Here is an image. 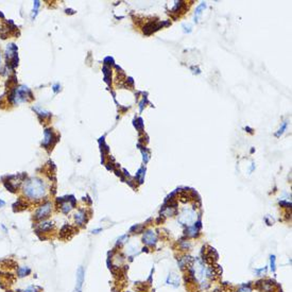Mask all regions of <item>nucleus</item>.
Here are the masks:
<instances>
[{"mask_svg": "<svg viewBox=\"0 0 292 292\" xmlns=\"http://www.w3.org/2000/svg\"><path fill=\"white\" fill-rule=\"evenodd\" d=\"M18 292H20V291H18Z\"/></svg>", "mask_w": 292, "mask_h": 292, "instance_id": "obj_25", "label": "nucleus"}, {"mask_svg": "<svg viewBox=\"0 0 292 292\" xmlns=\"http://www.w3.org/2000/svg\"><path fill=\"white\" fill-rule=\"evenodd\" d=\"M4 204H6V203H4V201H2V200H0V207L3 206Z\"/></svg>", "mask_w": 292, "mask_h": 292, "instance_id": "obj_22", "label": "nucleus"}, {"mask_svg": "<svg viewBox=\"0 0 292 292\" xmlns=\"http://www.w3.org/2000/svg\"><path fill=\"white\" fill-rule=\"evenodd\" d=\"M286 128H287V122H282V126L278 129V131L276 132V136H281L282 134L285 132V130H286Z\"/></svg>", "mask_w": 292, "mask_h": 292, "instance_id": "obj_16", "label": "nucleus"}, {"mask_svg": "<svg viewBox=\"0 0 292 292\" xmlns=\"http://www.w3.org/2000/svg\"><path fill=\"white\" fill-rule=\"evenodd\" d=\"M142 240L148 246H154V244L156 243L157 236L153 230H148V232H146L145 234H143Z\"/></svg>", "mask_w": 292, "mask_h": 292, "instance_id": "obj_4", "label": "nucleus"}, {"mask_svg": "<svg viewBox=\"0 0 292 292\" xmlns=\"http://www.w3.org/2000/svg\"><path fill=\"white\" fill-rule=\"evenodd\" d=\"M74 219H76V222L78 224L82 225L85 222V211H84L83 209H80L76 215H74Z\"/></svg>", "mask_w": 292, "mask_h": 292, "instance_id": "obj_10", "label": "nucleus"}, {"mask_svg": "<svg viewBox=\"0 0 292 292\" xmlns=\"http://www.w3.org/2000/svg\"><path fill=\"white\" fill-rule=\"evenodd\" d=\"M69 233H74L72 227L69 226L68 224H66L62 227V230H61V237H62V238H68V234H69Z\"/></svg>", "mask_w": 292, "mask_h": 292, "instance_id": "obj_15", "label": "nucleus"}, {"mask_svg": "<svg viewBox=\"0 0 292 292\" xmlns=\"http://www.w3.org/2000/svg\"><path fill=\"white\" fill-rule=\"evenodd\" d=\"M23 194L30 200H41L46 194V186L41 178H32L23 184Z\"/></svg>", "mask_w": 292, "mask_h": 292, "instance_id": "obj_1", "label": "nucleus"}, {"mask_svg": "<svg viewBox=\"0 0 292 292\" xmlns=\"http://www.w3.org/2000/svg\"><path fill=\"white\" fill-rule=\"evenodd\" d=\"M143 176H145V169L141 168L140 170L138 171V174H137V178H138V180H139V183H142Z\"/></svg>", "mask_w": 292, "mask_h": 292, "instance_id": "obj_17", "label": "nucleus"}, {"mask_svg": "<svg viewBox=\"0 0 292 292\" xmlns=\"http://www.w3.org/2000/svg\"><path fill=\"white\" fill-rule=\"evenodd\" d=\"M200 227H201V222H198L197 224L194 225V226L188 227L187 230H186V234L190 237H194L195 235L198 234V232H199Z\"/></svg>", "mask_w": 292, "mask_h": 292, "instance_id": "obj_7", "label": "nucleus"}, {"mask_svg": "<svg viewBox=\"0 0 292 292\" xmlns=\"http://www.w3.org/2000/svg\"><path fill=\"white\" fill-rule=\"evenodd\" d=\"M52 227H53V222H50V221H45V222L39 224L37 232H43V233L49 232V230H50Z\"/></svg>", "mask_w": 292, "mask_h": 292, "instance_id": "obj_9", "label": "nucleus"}, {"mask_svg": "<svg viewBox=\"0 0 292 292\" xmlns=\"http://www.w3.org/2000/svg\"><path fill=\"white\" fill-rule=\"evenodd\" d=\"M74 292H82V291H81V290H77V289H76V290H74Z\"/></svg>", "mask_w": 292, "mask_h": 292, "instance_id": "obj_23", "label": "nucleus"}, {"mask_svg": "<svg viewBox=\"0 0 292 292\" xmlns=\"http://www.w3.org/2000/svg\"><path fill=\"white\" fill-rule=\"evenodd\" d=\"M31 273V269L28 267H19L17 269V275L18 277H25Z\"/></svg>", "mask_w": 292, "mask_h": 292, "instance_id": "obj_13", "label": "nucleus"}, {"mask_svg": "<svg viewBox=\"0 0 292 292\" xmlns=\"http://www.w3.org/2000/svg\"><path fill=\"white\" fill-rule=\"evenodd\" d=\"M51 207H52V205H51L50 202H47V203L43 204L41 207H38V209L35 213V219L36 220H43V219L49 217L51 213Z\"/></svg>", "mask_w": 292, "mask_h": 292, "instance_id": "obj_2", "label": "nucleus"}, {"mask_svg": "<svg viewBox=\"0 0 292 292\" xmlns=\"http://www.w3.org/2000/svg\"><path fill=\"white\" fill-rule=\"evenodd\" d=\"M74 206V201H72L71 203H69L68 201L63 202V203L61 204V210H62V213H64V214H68L70 210H71Z\"/></svg>", "mask_w": 292, "mask_h": 292, "instance_id": "obj_11", "label": "nucleus"}, {"mask_svg": "<svg viewBox=\"0 0 292 292\" xmlns=\"http://www.w3.org/2000/svg\"><path fill=\"white\" fill-rule=\"evenodd\" d=\"M194 213L192 210H184V213L181 215L180 217V222L183 223V224H186V225H189L190 223H192L194 221Z\"/></svg>", "mask_w": 292, "mask_h": 292, "instance_id": "obj_3", "label": "nucleus"}, {"mask_svg": "<svg viewBox=\"0 0 292 292\" xmlns=\"http://www.w3.org/2000/svg\"><path fill=\"white\" fill-rule=\"evenodd\" d=\"M194 262V259H192V257H184V258H181L180 261H178V265H180L181 269H184L185 267H187V266H190L191 263Z\"/></svg>", "mask_w": 292, "mask_h": 292, "instance_id": "obj_12", "label": "nucleus"}, {"mask_svg": "<svg viewBox=\"0 0 292 292\" xmlns=\"http://www.w3.org/2000/svg\"><path fill=\"white\" fill-rule=\"evenodd\" d=\"M270 265H271V269H272V271L274 272L275 271V256L274 255H272L270 257Z\"/></svg>", "mask_w": 292, "mask_h": 292, "instance_id": "obj_18", "label": "nucleus"}, {"mask_svg": "<svg viewBox=\"0 0 292 292\" xmlns=\"http://www.w3.org/2000/svg\"><path fill=\"white\" fill-rule=\"evenodd\" d=\"M23 292H38L36 290V288H34V287H29L28 289H26Z\"/></svg>", "mask_w": 292, "mask_h": 292, "instance_id": "obj_20", "label": "nucleus"}, {"mask_svg": "<svg viewBox=\"0 0 292 292\" xmlns=\"http://www.w3.org/2000/svg\"><path fill=\"white\" fill-rule=\"evenodd\" d=\"M251 288H250L249 286H242L240 287V288L237 290V292H251Z\"/></svg>", "mask_w": 292, "mask_h": 292, "instance_id": "obj_19", "label": "nucleus"}, {"mask_svg": "<svg viewBox=\"0 0 292 292\" xmlns=\"http://www.w3.org/2000/svg\"><path fill=\"white\" fill-rule=\"evenodd\" d=\"M0 63H1V53H0Z\"/></svg>", "mask_w": 292, "mask_h": 292, "instance_id": "obj_24", "label": "nucleus"}, {"mask_svg": "<svg viewBox=\"0 0 292 292\" xmlns=\"http://www.w3.org/2000/svg\"><path fill=\"white\" fill-rule=\"evenodd\" d=\"M83 282H84V270L82 267H79V269L77 270V285H76L77 290L82 291Z\"/></svg>", "mask_w": 292, "mask_h": 292, "instance_id": "obj_5", "label": "nucleus"}, {"mask_svg": "<svg viewBox=\"0 0 292 292\" xmlns=\"http://www.w3.org/2000/svg\"><path fill=\"white\" fill-rule=\"evenodd\" d=\"M167 282H168L169 285H172V286L176 287L178 286V282H180V278H178V276L175 274L174 272H171L170 274H169L168 278H167Z\"/></svg>", "mask_w": 292, "mask_h": 292, "instance_id": "obj_8", "label": "nucleus"}, {"mask_svg": "<svg viewBox=\"0 0 292 292\" xmlns=\"http://www.w3.org/2000/svg\"><path fill=\"white\" fill-rule=\"evenodd\" d=\"M206 8V3L205 2H202L201 4H200L199 6L197 8V10H195V14H194V22H199V18H200V16H201V14H202V11L204 10V9Z\"/></svg>", "mask_w": 292, "mask_h": 292, "instance_id": "obj_14", "label": "nucleus"}, {"mask_svg": "<svg viewBox=\"0 0 292 292\" xmlns=\"http://www.w3.org/2000/svg\"><path fill=\"white\" fill-rule=\"evenodd\" d=\"M58 87H60V85H58V84H56V85H54V86H53V90L55 91V93L58 90Z\"/></svg>", "mask_w": 292, "mask_h": 292, "instance_id": "obj_21", "label": "nucleus"}, {"mask_svg": "<svg viewBox=\"0 0 292 292\" xmlns=\"http://www.w3.org/2000/svg\"><path fill=\"white\" fill-rule=\"evenodd\" d=\"M45 138H44V141H43V145L45 146L46 148H48L49 146L51 145V141L53 139V134L51 130H46L45 131Z\"/></svg>", "mask_w": 292, "mask_h": 292, "instance_id": "obj_6", "label": "nucleus"}]
</instances>
